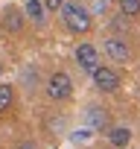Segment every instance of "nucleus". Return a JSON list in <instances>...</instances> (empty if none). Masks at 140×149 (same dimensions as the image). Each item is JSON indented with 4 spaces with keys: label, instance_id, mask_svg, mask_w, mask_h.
<instances>
[{
    "label": "nucleus",
    "instance_id": "nucleus-1",
    "mask_svg": "<svg viewBox=\"0 0 140 149\" xmlns=\"http://www.w3.org/2000/svg\"><path fill=\"white\" fill-rule=\"evenodd\" d=\"M61 21H64V26L70 32H76V35L91 32V24H94L91 12L82 3H76V0H64V3H61Z\"/></svg>",
    "mask_w": 140,
    "mask_h": 149
},
{
    "label": "nucleus",
    "instance_id": "nucleus-2",
    "mask_svg": "<svg viewBox=\"0 0 140 149\" xmlns=\"http://www.w3.org/2000/svg\"><path fill=\"white\" fill-rule=\"evenodd\" d=\"M47 94H50V100H67L73 94V79H70L64 70H55L47 79Z\"/></svg>",
    "mask_w": 140,
    "mask_h": 149
},
{
    "label": "nucleus",
    "instance_id": "nucleus-3",
    "mask_svg": "<svg viewBox=\"0 0 140 149\" xmlns=\"http://www.w3.org/2000/svg\"><path fill=\"white\" fill-rule=\"evenodd\" d=\"M91 76H94V85L99 91H105V94H114L120 88V76L111 67H96V70H91Z\"/></svg>",
    "mask_w": 140,
    "mask_h": 149
},
{
    "label": "nucleus",
    "instance_id": "nucleus-4",
    "mask_svg": "<svg viewBox=\"0 0 140 149\" xmlns=\"http://www.w3.org/2000/svg\"><path fill=\"white\" fill-rule=\"evenodd\" d=\"M76 61H79V67L82 70H96L99 67V53H96V47L94 44H79L76 47Z\"/></svg>",
    "mask_w": 140,
    "mask_h": 149
},
{
    "label": "nucleus",
    "instance_id": "nucleus-5",
    "mask_svg": "<svg viewBox=\"0 0 140 149\" xmlns=\"http://www.w3.org/2000/svg\"><path fill=\"white\" fill-rule=\"evenodd\" d=\"M105 53H108L114 61H128V58H131V50H128V44H125L123 38H108V41H105Z\"/></svg>",
    "mask_w": 140,
    "mask_h": 149
},
{
    "label": "nucleus",
    "instance_id": "nucleus-6",
    "mask_svg": "<svg viewBox=\"0 0 140 149\" xmlns=\"http://www.w3.org/2000/svg\"><path fill=\"white\" fill-rule=\"evenodd\" d=\"M108 140H111V146L123 149V146L131 143V129H128V126H114V129L108 132Z\"/></svg>",
    "mask_w": 140,
    "mask_h": 149
},
{
    "label": "nucleus",
    "instance_id": "nucleus-7",
    "mask_svg": "<svg viewBox=\"0 0 140 149\" xmlns=\"http://www.w3.org/2000/svg\"><path fill=\"white\" fill-rule=\"evenodd\" d=\"M3 26H6L9 32H21V26H24L21 9H6V12H3Z\"/></svg>",
    "mask_w": 140,
    "mask_h": 149
},
{
    "label": "nucleus",
    "instance_id": "nucleus-8",
    "mask_svg": "<svg viewBox=\"0 0 140 149\" xmlns=\"http://www.w3.org/2000/svg\"><path fill=\"white\" fill-rule=\"evenodd\" d=\"M85 117H88V123H91L94 129H102V126L108 123V114H105V108H99V105H91V108L85 111Z\"/></svg>",
    "mask_w": 140,
    "mask_h": 149
},
{
    "label": "nucleus",
    "instance_id": "nucleus-9",
    "mask_svg": "<svg viewBox=\"0 0 140 149\" xmlns=\"http://www.w3.org/2000/svg\"><path fill=\"white\" fill-rule=\"evenodd\" d=\"M26 18L32 21H44V3H38V0H26Z\"/></svg>",
    "mask_w": 140,
    "mask_h": 149
},
{
    "label": "nucleus",
    "instance_id": "nucleus-10",
    "mask_svg": "<svg viewBox=\"0 0 140 149\" xmlns=\"http://www.w3.org/2000/svg\"><path fill=\"white\" fill-rule=\"evenodd\" d=\"M120 9L125 18H137L140 15V0H120Z\"/></svg>",
    "mask_w": 140,
    "mask_h": 149
},
{
    "label": "nucleus",
    "instance_id": "nucleus-11",
    "mask_svg": "<svg viewBox=\"0 0 140 149\" xmlns=\"http://www.w3.org/2000/svg\"><path fill=\"white\" fill-rule=\"evenodd\" d=\"M12 100H15V91L9 85H0V111H6L12 105Z\"/></svg>",
    "mask_w": 140,
    "mask_h": 149
},
{
    "label": "nucleus",
    "instance_id": "nucleus-12",
    "mask_svg": "<svg viewBox=\"0 0 140 149\" xmlns=\"http://www.w3.org/2000/svg\"><path fill=\"white\" fill-rule=\"evenodd\" d=\"M61 3H64V0H44V9L55 12V9H61Z\"/></svg>",
    "mask_w": 140,
    "mask_h": 149
},
{
    "label": "nucleus",
    "instance_id": "nucleus-13",
    "mask_svg": "<svg viewBox=\"0 0 140 149\" xmlns=\"http://www.w3.org/2000/svg\"><path fill=\"white\" fill-rule=\"evenodd\" d=\"M18 149H35V143H29V140H24V143H21Z\"/></svg>",
    "mask_w": 140,
    "mask_h": 149
},
{
    "label": "nucleus",
    "instance_id": "nucleus-14",
    "mask_svg": "<svg viewBox=\"0 0 140 149\" xmlns=\"http://www.w3.org/2000/svg\"><path fill=\"white\" fill-rule=\"evenodd\" d=\"M0 76H3V64H0Z\"/></svg>",
    "mask_w": 140,
    "mask_h": 149
}]
</instances>
